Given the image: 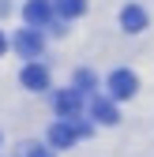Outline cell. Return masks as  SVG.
Masks as SVG:
<instances>
[{
    "mask_svg": "<svg viewBox=\"0 0 154 157\" xmlns=\"http://www.w3.org/2000/svg\"><path fill=\"white\" fill-rule=\"evenodd\" d=\"M90 112H94V120H98V124H117V120H120V112H117V105H113V97H98V101L90 105Z\"/></svg>",
    "mask_w": 154,
    "mask_h": 157,
    "instance_id": "cell-8",
    "label": "cell"
},
{
    "mask_svg": "<svg viewBox=\"0 0 154 157\" xmlns=\"http://www.w3.org/2000/svg\"><path fill=\"white\" fill-rule=\"evenodd\" d=\"M53 11H56V8L49 4V0H30V4L23 8V19H26L30 26H38V30H42L49 19H53Z\"/></svg>",
    "mask_w": 154,
    "mask_h": 157,
    "instance_id": "cell-5",
    "label": "cell"
},
{
    "mask_svg": "<svg viewBox=\"0 0 154 157\" xmlns=\"http://www.w3.org/2000/svg\"><path fill=\"white\" fill-rule=\"evenodd\" d=\"M42 45H45V37H42L38 26H26V30L15 34V52L26 56V60H38V56H42Z\"/></svg>",
    "mask_w": 154,
    "mask_h": 157,
    "instance_id": "cell-3",
    "label": "cell"
},
{
    "mask_svg": "<svg viewBox=\"0 0 154 157\" xmlns=\"http://www.w3.org/2000/svg\"><path fill=\"white\" fill-rule=\"evenodd\" d=\"M4 49H8V37H4V34H0V56H4Z\"/></svg>",
    "mask_w": 154,
    "mask_h": 157,
    "instance_id": "cell-12",
    "label": "cell"
},
{
    "mask_svg": "<svg viewBox=\"0 0 154 157\" xmlns=\"http://www.w3.org/2000/svg\"><path fill=\"white\" fill-rule=\"evenodd\" d=\"M23 86L26 90H49V71L42 64H26L23 67Z\"/></svg>",
    "mask_w": 154,
    "mask_h": 157,
    "instance_id": "cell-7",
    "label": "cell"
},
{
    "mask_svg": "<svg viewBox=\"0 0 154 157\" xmlns=\"http://www.w3.org/2000/svg\"><path fill=\"white\" fill-rule=\"evenodd\" d=\"M87 135H90V127H79L75 120H56L49 127V146L53 150H68V146H75L79 139H87Z\"/></svg>",
    "mask_w": 154,
    "mask_h": 157,
    "instance_id": "cell-1",
    "label": "cell"
},
{
    "mask_svg": "<svg viewBox=\"0 0 154 157\" xmlns=\"http://www.w3.org/2000/svg\"><path fill=\"white\" fill-rule=\"evenodd\" d=\"M120 26H124L128 34H139V30L147 26V11H143L139 4H128V8L120 11Z\"/></svg>",
    "mask_w": 154,
    "mask_h": 157,
    "instance_id": "cell-6",
    "label": "cell"
},
{
    "mask_svg": "<svg viewBox=\"0 0 154 157\" xmlns=\"http://www.w3.org/2000/svg\"><path fill=\"white\" fill-rule=\"evenodd\" d=\"M23 150H26V157H53L49 150H42V146H34V142H30V146H23Z\"/></svg>",
    "mask_w": 154,
    "mask_h": 157,
    "instance_id": "cell-10",
    "label": "cell"
},
{
    "mask_svg": "<svg viewBox=\"0 0 154 157\" xmlns=\"http://www.w3.org/2000/svg\"><path fill=\"white\" fill-rule=\"evenodd\" d=\"M136 90H139L136 71L120 67V71H113V75H109V97H113V101H128V97L136 94Z\"/></svg>",
    "mask_w": 154,
    "mask_h": 157,
    "instance_id": "cell-2",
    "label": "cell"
},
{
    "mask_svg": "<svg viewBox=\"0 0 154 157\" xmlns=\"http://www.w3.org/2000/svg\"><path fill=\"white\" fill-rule=\"evenodd\" d=\"M53 8H56V15L75 19V15H83V11H87V0H53Z\"/></svg>",
    "mask_w": 154,
    "mask_h": 157,
    "instance_id": "cell-9",
    "label": "cell"
},
{
    "mask_svg": "<svg viewBox=\"0 0 154 157\" xmlns=\"http://www.w3.org/2000/svg\"><path fill=\"white\" fill-rule=\"evenodd\" d=\"M83 112V90H60L56 94V116L60 120H79Z\"/></svg>",
    "mask_w": 154,
    "mask_h": 157,
    "instance_id": "cell-4",
    "label": "cell"
},
{
    "mask_svg": "<svg viewBox=\"0 0 154 157\" xmlns=\"http://www.w3.org/2000/svg\"><path fill=\"white\" fill-rule=\"evenodd\" d=\"M90 82H94L90 71H79V75H75V86H90Z\"/></svg>",
    "mask_w": 154,
    "mask_h": 157,
    "instance_id": "cell-11",
    "label": "cell"
}]
</instances>
